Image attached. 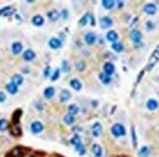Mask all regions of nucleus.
Segmentation results:
<instances>
[{
  "mask_svg": "<svg viewBox=\"0 0 159 157\" xmlns=\"http://www.w3.org/2000/svg\"><path fill=\"white\" fill-rule=\"evenodd\" d=\"M159 62V45L153 50V52L151 53L150 56L148 58V61H147V64H146V70L147 71H151L156 64Z\"/></svg>",
  "mask_w": 159,
  "mask_h": 157,
  "instance_id": "f257e3e1",
  "label": "nucleus"
},
{
  "mask_svg": "<svg viewBox=\"0 0 159 157\" xmlns=\"http://www.w3.org/2000/svg\"><path fill=\"white\" fill-rule=\"evenodd\" d=\"M70 143L73 144V146H74L75 150L78 152L80 155H84L85 153H86V148H85L82 141H81L80 137L78 135L73 136L72 139L70 140Z\"/></svg>",
  "mask_w": 159,
  "mask_h": 157,
  "instance_id": "f03ea898",
  "label": "nucleus"
},
{
  "mask_svg": "<svg viewBox=\"0 0 159 157\" xmlns=\"http://www.w3.org/2000/svg\"><path fill=\"white\" fill-rule=\"evenodd\" d=\"M111 134L114 137H116V138L121 137V136H125L126 135V129L122 124L115 123V124L112 125V127H111Z\"/></svg>",
  "mask_w": 159,
  "mask_h": 157,
  "instance_id": "7ed1b4c3",
  "label": "nucleus"
},
{
  "mask_svg": "<svg viewBox=\"0 0 159 157\" xmlns=\"http://www.w3.org/2000/svg\"><path fill=\"white\" fill-rule=\"evenodd\" d=\"M28 148L22 147H16L15 148H13L8 154H7V157H24L26 152H28Z\"/></svg>",
  "mask_w": 159,
  "mask_h": 157,
  "instance_id": "20e7f679",
  "label": "nucleus"
},
{
  "mask_svg": "<svg viewBox=\"0 0 159 157\" xmlns=\"http://www.w3.org/2000/svg\"><path fill=\"white\" fill-rule=\"evenodd\" d=\"M142 32L138 29H133L130 32V39L135 43V44H139V43L142 41Z\"/></svg>",
  "mask_w": 159,
  "mask_h": 157,
  "instance_id": "39448f33",
  "label": "nucleus"
},
{
  "mask_svg": "<svg viewBox=\"0 0 159 157\" xmlns=\"http://www.w3.org/2000/svg\"><path fill=\"white\" fill-rule=\"evenodd\" d=\"M143 12H145L146 15L153 16L157 13V7L153 3H147L143 6Z\"/></svg>",
  "mask_w": 159,
  "mask_h": 157,
  "instance_id": "423d86ee",
  "label": "nucleus"
},
{
  "mask_svg": "<svg viewBox=\"0 0 159 157\" xmlns=\"http://www.w3.org/2000/svg\"><path fill=\"white\" fill-rule=\"evenodd\" d=\"M100 25L103 29L110 28V27H111L112 25H113V21L111 19V18L106 16V17H103L100 19Z\"/></svg>",
  "mask_w": 159,
  "mask_h": 157,
  "instance_id": "0eeeda50",
  "label": "nucleus"
},
{
  "mask_svg": "<svg viewBox=\"0 0 159 157\" xmlns=\"http://www.w3.org/2000/svg\"><path fill=\"white\" fill-rule=\"evenodd\" d=\"M30 129H32V132L33 134H39L42 131H43L44 126L40 121H34L30 125Z\"/></svg>",
  "mask_w": 159,
  "mask_h": 157,
  "instance_id": "6e6552de",
  "label": "nucleus"
},
{
  "mask_svg": "<svg viewBox=\"0 0 159 157\" xmlns=\"http://www.w3.org/2000/svg\"><path fill=\"white\" fill-rule=\"evenodd\" d=\"M115 71V67L114 65L111 63V62H106L104 64V74L108 77H110L112 74Z\"/></svg>",
  "mask_w": 159,
  "mask_h": 157,
  "instance_id": "1a4fd4ad",
  "label": "nucleus"
},
{
  "mask_svg": "<svg viewBox=\"0 0 159 157\" xmlns=\"http://www.w3.org/2000/svg\"><path fill=\"white\" fill-rule=\"evenodd\" d=\"M22 116V111L21 109L15 110V112L12 115V123H13V125H19Z\"/></svg>",
  "mask_w": 159,
  "mask_h": 157,
  "instance_id": "9d476101",
  "label": "nucleus"
},
{
  "mask_svg": "<svg viewBox=\"0 0 159 157\" xmlns=\"http://www.w3.org/2000/svg\"><path fill=\"white\" fill-rule=\"evenodd\" d=\"M103 132V125L100 122H96L92 126V134L94 137H99Z\"/></svg>",
  "mask_w": 159,
  "mask_h": 157,
  "instance_id": "9b49d317",
  "label": "nucleus"
},
{
  "mask_svg": "<svg viewBox=\"0 0 159 157\" xmlns=\"http://www.w3.org/2000/svg\"><path fill=\"white\" fill-rule=\"evenodd\" d=\"M84 40H85V42H86L87 45H90V46L94 45L96 40H97V36L94 32H88V33H86V35H85Z\"/></svg>",
  "mask_w": 159,
  "mask_h": 157,
  "instance_id": "f8f14e48",
  "label": "nucleus"
},
{
  "mask_svg": "<svg viewBox=\"0 0 159 157\" xmlns=\"http://www.w3.org/2000/svg\"><path fill=\"white\" fill-rule=\"evenodd\" d=\"M70 97H71L70 91L68 89H63L61 91V94H60V101L64 103V102H67V101H68L69 99H70Z\"/></svg>",
  "mask_w": 159,
  "mask_h": 157,
  "instance_id": "ddd939ff",
  "label": "nucleus"
},
{
  "mask_svg": "<svg viewBox=\"0 0 159 157\" xmlns=\"http://www.w3.org/2000/svg\"><path fill=\"white\" fill-rule=\"evenodd\" d=\"M49 47L53 50L60 49L62 47V42L58 38H51L49 40Z\"/></svg>",
  "mask_w": 159,
  "mask_h": 157,
  "instance_id": "4468645a",
  "label": "nucleus"
},
{
  "mask_svg": "<svg viewBox=\"0 0 159 157\" xmlns=\"http://www.w3.org/2000/svg\"><path fill=\"white\" fill-rule=\"evenodd\" d=\"M69 84H70L71 87L76 90V91H80L81 88H82V84H81V81L78 80V78H71L70 81H69Z\"/></svg>",
  "mask_w": 159,
  "mask_h": 157,
  "instance_id": "2eb2a0df",
  "label": "nucleus"
},
{
  "mask_svg": "<svg viewBox=\"0 0 159 157\" xmlns=\"http://www.w3.org/2000/svg\"><path fill=\"white\" fill-rule=\"evenodd\" d=\"M36 54L33 52L32 50H26V52H24V54H22V57L26 61H32L35 58Z\"/></svg>",
  "mask_w": 159,
  "mask_h": 157,
  "instance_id": "dca6fc26",
  "label": "nucleus"
},
{
  "mask_svg": "<svg viewBox=\"0 0 159 157\" xmlns=\"http://www.w3.org/2000/svg\"><path fill=\"white\" fill-rule=\"evenodd\" d=\"M32 24L33 25H35V26H42L43 25V23H44V19L42 16L40 15H36V16H34V17L32 18Z\"/></svg>",
  "mask_w": 159,
  "mask_h": 157,
  "instance_id": "f3484780",
  "label": "nucleus"
},
{
  "mask_svg": "<svg viewBox=\"0 0 159 157\" xmlns=\"http://www.w3.org/2000/svg\"><path fill=\"white\" fill-rule=\"evenodd\" d=\"M158 107H159V103L155 99H149L146 102V108L149 111H155V110L158 109Z\"/></svg>",
  "mask_w": 159,
  "mask_h": 157,
  "instance_id": "a211bd4d",
  "label": "nucleus"
},
{
  "mask_svg": "<svg viewBox=\"0 0 159 157\" xmlns=\"http://www.w3.org/2000/svg\"><path fill=\"white\" fill-rule=\"evenodd\" d=\"M92 151L96 157H102L103 155V147L98 144H94L92 147Z\"/></svg>",
  "mask_w": 159,
  "mask_h": 157,
  "instance_id": "6ab92c4d",
  "label": "nucleus"
},
{
  "mask_svg": "<svg viewBox=\"0 0 159 157\" xmlns=\"http://www.w3.org/2000/svg\"><path fill=\"white\" fill-rule=\"evenodd\" d=\"M43 94L46 99H51V98L55 95V88H54L53 86H48V87H46L44 89Z\"/></svg>",
  "mask_w": 159,
  "mask_h": 157,
  "instance_id": "aec40b11",
  "label": "nucleus"
},
{
  "mask_svg": "<svg viewBox=\"0 0 159 157\" xmlns=\"http://www.w3.org/2000/svg\"><path fill=\"white\" fill-rule=\"evenodd\" d=\"M13 12L14 10L11 6H5L2 9H0V16H2V17H8V16L13 14Z\"/></svg>",
  "mask_w": 159,
  "mask_h": 157,
  "instance_id": "412c9836",
  "label": "nucleus"
},
{
  "mask_svg": "<svg viewBox=\"0 0 159 157\" xmlns=\"http://www.w3.org/2000/svg\"><path fill=\"white\" fill-rule=\"evenodd\" d=\"M22 50V45L21 42H14L12 44V52L14 54L21 53Z\"/></svg>",
  "mask_w": 159,
  "mask_h": 157,
  "instance_id": "4be33fe9",
  "label": "nucleus"
},
{
  "mask_svg": "<svg viewBox=\"0 0 159 157\" xmlns=\"http://www.w3.org/2000/svg\"><path fill=\"white\" fill-rule=\"evenodd\" d=\"M117 39H118V34L116 33L114 30H110L106 33V40L107 41L112 42V43H115Z\"/></svg>",
  "mask_w": 159,
  "mask_h": 157,
  "instance_id": "5701e85b",
  "label": "nucleus"
},
{
  "mask_svg": "<svg viewBox=\"0 0 159 157\" xmlns=\"http://www.w3.org/2000/svg\"><path fill=\"white\" fill-rule=\"evenodd\" d=\"M47 17L49 18L50 21H58V19L60 18V13H59V12H58L57 10L54 9V10H51V11L48 12Z\"/></svg>",
  "mask_w": 159,
  "mask_h": 157,
  "instance_id": "b1692460",
  "label": "nucleus"
},
{
  "mask_svg": "<svg viewBox=\"0 0 159 157\" xmlns=\"http://www.w3.org/2000/svg\"><path fill=\"white\" fill-rule=\"evenodd\" d=\"M11 134L14 137H21L22 134V127L19 126V125H13L12 128H11Z\"/></svg>",
  "mask_w": 159,
  "mask_h": 157,
  "instance_id": "393cba45",
  "label": "nucleus"
},
{
  "mask_svg": "<svg viewBox=\"0 0 159 157\" xmlns=\"http://www.w3.org/2000/svg\"><path fill=\"white\" fill-rule=\"evenodd\" d=\"M12 82L14 84H16L17 86L22 85V82H24V78H22V75H19V74H16L12 77Z\"/></svg>",
  "mask_w": 159,
  "mask_h": 157,
  "instance_id": "a878e982",
  "label": "nucleus"
},
{
  "mask_svg": "<svg viewBox=\"0 0 159 157\" xmlns=\"http://www.w3.org/2000/svg\"><path fill=\"white\" fill-rule=\"evenodd\" d=\"M102 5L104 9L106 10H110L115 6V2L113 0H103L102 1Z\"/></svg>",
  "mask_w": 159,
  "mask_h": 157,
  "instance_id": "bb28decb",
  "label": "nucleus"
},
{
  "mask_svg": "<svg viewBox=\"0 0 159 157\" xmlns=\"http://www.w3.org/2000/svg\"><path fill=\"white\" fill-rule=\"evenodd\" d=\"M6 89L10 94H16L18 92V86L16 84H14L12 81L9 82V84L6 85Z\"/></svg>",
  "mask_w": 159,
  "mask_h": 157,
  "instance_id": "cd10ccee",
  "label": "nucleus"
},
{
  "mask_svg": "<svg viewBox=\"0 0 159 157\" xmlns=\"http://www.w3.org/2000/svg\"><path fill=\"white\" fill-rule=\"evenodd\" d=\"M131 136H132V142H133V146L136 148L138 146V139H137V134H136V129L134 125L131 126Z\"/></svg>",
  "mask_w": 159,
  "mask_h": 157,
  "instance_id": "c85d7f7f",
  "label": "nucleus"
},
{
  "mask_svg": "<svg viewBox=\"0 0 159 157\" xmlns=\"http://www.w3.org/2000/svg\"><path fill=\"white\" fill-rule=\"evenodd\" d=\"M79 112V107L77 105L75 104H71V105H69V107H68V113L69 115H71L74 116L75 115H77Z\"/></svg>",
  "mask_w": 159,
  "mask_h": 157,
  "instance_id": "c756f323",
  "label": "nucleus"
},
{
  "mask_svg": "<svg viewBox=\"0 0 159 157\" xmlns=\"http://www.w3.org/2000/svg\"><path fill=\"white\" fill-rule=\"evenodd\" d=\"M111 49L114 50V52L116 53H121L122 50H124V47L123 45L121 44V43L119 42H115V43H112L111 45Z\"/></svg>",
  "mask_w": 159,
  "mask_h": 157,
  "instance_id": "7c9ffc66",
  "label": "nucleus"
},
{
  "mask_svg": "<svg viewBox=\"0 0 159 157\" xmlns=\"http://www.w3.org/2000/svg\"><path fill=\"white\" fill-rule=\"evenodd\" d=\"M90 13H86L82 18H81L80 19H79V24L81 25V26H84V25H86L87 23L90 21Z\"/></svg>",
  "mask_w": 159,
  "mask_h": 157,
  "instance_id": "2f4dec72",
  "label": "nucleus"
},
{
  "mask_svg": "<svg viewBox=\"0 0 159 157\" xmlns=\"http://www.w3.org/2000/svg\"><path fill=\"white\" fill-rule=\"evenodd\" d=\"M64 121L65 124L71 125V124L74 123L75 118H74V116H71V115H69V113H68V115H65V116H64Z\"/></svg>",
  "mask_w": 159,
  "mask_h": 157,
  "instance_id": "473e14b6",
  "label": "nucleus"
},
{
  "mask_svg": "<svg viewBox=\"0 0 159 157\" xmlns=\"http://www.w3.org/2000/svg\"><path fill=\"white\" fill-rule=\"evenodd\" d=\"M9 128V122L5 118L0 119V131H6Z\"/></svg>",
  "mask_w": 159,
  "mask_h": 157,
  "instance_id": "72a5a7b5",
  "label": "nucleus"
},
{
  "mask_svg": "<svg viewBox=\"0 0 159 157\" xmlns=\"http://www.w3.org/2000/svg\"><path fill=\"white\" fill-rule=\"evenodd\" d=\"M149 153V148L147 147H142L139 151V155L141 157H146Z\"/></svg>",
  "mask_w": 159,
  "mask_h": 157,
  "instance_id": "f704fd0d",
  "label": "nucleus"
},
{
  "mask_svg": "<svg viewBox=\"0 0 159 157\" xmlns=\"http://www.w3.org/2000/svg\"><path fill=\"white\" fill-rule=\"evenodd\" d=\"M100 78L102 80V81L104 82V84H108L111 81V78L110 77H108L106 75H104V73H100Z\"/></svg>",
  "mask_w": 159,
  "mask_h": 157,
  "instance_id": "c9c22d12",
  "label": "nucleus"
},
{
  "mask_svg": "<svg viewBox=\"0 0 159 157\" xmlns=\"http://www.w3.org/2000/svg\"><path fill=\"white\" fill-rule=\"evenodd\" d=\"M76 69L80 72H83L85 69H86V64L83 61H80L78 63H76Z\"/></svg>",
  "mask_w": 159,
  "mask_h": 157,
  "instance_id": "e433bc0d",
  "label": "nucleus"
},
{
  "mask_svg": "<svg viewBox=\"0 0 159 157\" xmlns=\"http://www.w3.org/2000/svg\"><path fill=\"white\" fill-rule=\"evenodd\" d=\"M60 74H61V70L60 69H56L55 72L53 73V75L51 77V80L52 81H57L58 78H60Z\"/></svg>",
  "mask_w": 159,
  "mask_h": 157,
  "instance_id": "4c0bfd02",
  "label": "nucleus"
},
{
  "mask_svg": "<svg viewBox=\"0 0 159 157\" xmlns=\"http://www.w3.org/2000/svg\"><path fill=\"white\" fill-rule=\"evenodd\" d=\"M68 16H69V14H68V11L67 9H63L60 13V17H62L64 19H67L68 18Z\"/></svg>",
  "mask_w": 159,
  "mask_h": 157,
  "instance_id": "58836bf2",
  "label": "nucleus"
},
{
  "mask_svg": "<svg viewBox=\"0 0 159 157\" xmlns=\"http://www.w3.org/2000/svg\"><path fill=\"white\" fill-rule=\"evenodd\" d=\"M143 74H145V70H142L141 72L139 73V75H138V78H137V81H136V84H138L140 81H141L142 80V78L143 77Z\"/></svg>",
  "mask_w": 159,
  "mask_h": 157,
  "instance_id": "ea45409f",
  "label": "nucleus"
},
{
  "mask_svg": "<svg viewBox=\"0 0 159 157\" xmlns=\"http://www.w3.org/2000/svg\"><path fill=\"white\" fill-rule=\"evenodd\" d=\"M63 66H64L63 69H64V72H69V71H70V67H69V64L68 63L67 61H64Z\"/></svg>",
  "mask_w": 159,
  "mask_h": 157,
  "instance_id": "a19ab883",
  "label": "nucleus"
},
{
  "mask_svg": "<svg viewBox=\"0 0 159 157\" xmlns=\"http://www.w3.org/2000/svg\"><path fill=\"white\" fill-rule=\"evenodd\" d=\"M146 27H147V30H152L154 28V24L152 21H147L146 22Z\"/></svg>",
  "mask_w": 159,
  "mask_h": 157,
  "instance_id": "79ce46f5",
  "label": "nucleus"
},
{
  "mask_svg": "<svg viewBox=\"0 0 159 157\" xmlns=\"http://www.w3.org/2000/svg\"><path fill=\"white\" fill-rule=\"evenodd\" d=\"M6 100V95L4 92L0 91V103H3Z\"/></svg>",
  "mask_w": 159,
  "mask_h": 157,
  "instance_id": "37998d69",
  "label": "nucleus"
},
{
  "mask_svg": "<svg viewBox=\"0 0 159 157\" xmlns=\"http://www.w3.org/2000/svg\"><path fill=\"white\" fill-rule=\"evenodd\" d=\"M50 68L49 66H47V67H46V69L44 70V77L45 78H48L49 76H50Z\"/></svg>",
  "mask_w": 159,
  "mask_h": 157,
  "instance_id": "c03bdc74",
  "label": "nucleus"
},
{
  "mask_svg": "<svg viewBox=\"0 0 159 157\" xmlns=\"http://www.w3.org/2000/svg\"><path fill=\"white\" fill-rule=\"evenodd\" d=\"M90 22H91V25H93V26H95V25H96L95 17H94V15H93V14L90 15Z\"/></svg>",
  "mask_w": 159,
  "mask_h": 157,
  "instance_id": "a18cd8bd",
  "label": "nucleus"
},
{
  "mask_svg": "<svg viewBox=\"0 0 159 157\" xmlns=\"http://www.w3.org/2000/svg\"><path fill=\"white\" fill-rule=\"evenodd\" d=\"M117 4H118V7H119V8H122L123 5H124V2H123V1H118Z\"/></svg>",
  "mask_w": 159,
  "mask_h": 157,
  "instance_id": "49530a36",
  "label": "nucleus"
},
{
  "mask_svg": "<svg viewBox=\"0 0 159 157\" xmlns=\"http://www.w3.org/2000/svg\"><path fill=\"white\" fill-rule=\"evenodd\" d=\"M114 157H128L126 155H117V156H114Z\"/></svg>",
  "mask_w": 159,
  "mask_h": 157,
  "instance_id": "de8ad7c7",
  "label": "nucleus"
},
{
  "mask_svg": "<svg viewBox=\"0 0 159 157\" xmlns=\"http://www.w3.org/2000/svg\"><path fill=\"white\" fill-rule=\"evenodd\" d=\"M30 157H39V156H38L37 154H33V155H32Z\"/></svg>",
  "mask_w": 159,
  "mask_h": 157,
  "instance_id": "09e8293b",
  "label": "nucleus"
},
{
  "mask_svg": "<svg viewBox=\"0 0 159 157\" xmlns=\"http://www.w3.org/2000/svg\"><path fill=\"white\" fill-rule=\"evenodd\" d=\"M158 95H159V93H158Z\"/></svg>",
  "mask_w": 159,
  "mask_h": 157,
  "instance_id": "8fccbe9b",
  "label": "nucleus"
}]
</instances>
